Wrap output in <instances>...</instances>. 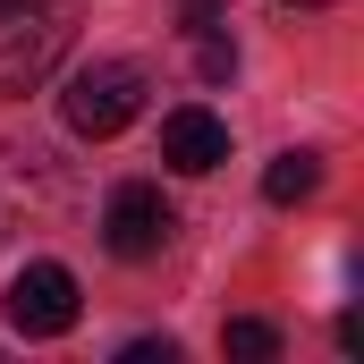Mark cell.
Masks as SVG:
<instances>
[{"label": "cell", "mask_w": 364, "mask_h": 364, "mask_svg": "<svg viewBox=\"0 0 364 364\" xmlns=\"http://www.w3.org/2000/svg\"><path fill=\"white\" fill-rule=\"evenodd\" d=\"M0 314H9V331H17V339H68V331H77V314H85L77 272H68V263H26V272L0 288Z\"/></svg>", "instance_id": "277c9868"}, {"label": "cell", "mask_w": 364, "mask_h": 364, "mask_svg": "<svg viewBox=\"0 0 364 364\" xmlns=\"http://www.w3.org/2000/svg\"><path fill=\"white\" fill-rule=\"evenodd\" d=\"M314 186H322V153H279L263 170V203H305Z\"/></svg>", "instance_id": "52a82bcc"}, {"label": "cell", "mask_w": 364, "mask_h": 364, "mask_svg": "<svg viewBox=\"0 0 364 364\" xmlns=\"http://www.w3.org/2000/svg\"><path fill=\"white\" fill-rule=\"evenodd\" d=\"M0 9H17V0H0Z\"/></svg>", "instance_id": "4fadbf2b"}, {"label": "cell", "mask_w": 364, "mask_h": 364, "mask_svg": "<svg viewBox=\"0 0 364 364\" xmlns=\"http://www.w3.org/2000/svg\"><path fill=\"white\" fill-rule=\"evenodd\" d=\"M144 93H153V77H144L136 60H93V68H77V77H68L60 119H68V136L110 144L119 127H136V119H144Z\"/></svg>", "instance_id": "7a4b0ae2"}, {"label": "cell", "mask_w": 364, "mask_h": 364, "mask_svg": "<svg viewBox=\"0 0 364 364\" xmlns=\"http://www.w3.org/2000/svg\"><path fill=\"white\" fill-rule=\"evenodd\" d=\"M279 9H331V0H279Z\"/></svg>", "instance_id": "7c38bea8"}, {"label": "cell", "mask_w": 364, "mask_h": 364, "mask_svg": "<svg viewBox=\"0 0 364 364\" xmlns=\"http://www.w3.org/2000/svg\"><path fill=\"white\" fill-rule=\"evenodd\" d=\"M220 348H229L237 364H272V356H279V331H272V322H246V314H237V322L220 331Z\"/></svg>", "instance_id": "ba28073f"}, {"label": "cell", "mask_w": 364, "mask_h": 364, "mask_svg": "<svg viewBox=\"0 0 364 364\" xmlns=\"http://www.w3.org/2000/svg\"><path fill=\"white\" fill-rule=\"evenodd\" d=\"M161 161H170L178 178H212V170L229 161V119L203 110V102L170 110V119H161Z\"/></svg>", "instance_id": "8992f818"}, {"label": "cell", "mask_w": 364, "mask_h": 364, "mask_svg": "<svg viewBox=\"0 0 364 364\" xmlns=\"http://www.w3.org/2000/svg\"><path fill=\"white\" fill-rule=\"evenodd\" d=\"M68 51V9H0V102L34 93Z\"/></svg>", "instance_id": "3957f363"}, {"label": "cell", "mask_w": 364, "mask_h": 364, "mask_svg": "<svg viewBox=\"0 0 364 364\" xmlns=\"http://www.w3.org/2000/svg\"><path fill=\"white\" fill-rule=\"evenodd\" d=\"M212 17H220V0H186V34H203Z\"/></svg>", "instance_id": "8fae6325"}, {"label": "cell", "mask_w": 364, "mask_h": 364, "mask_svg": "<svg viewBox=\"0 0 364 364\" xmlns=\"http://www.w3.org/2000/svg\"><path fill=\"white\" fill-rule=\"evenodd\" d=\"M119 356H127V364H170V356H178V348H170V339H127Z\"/></svg>", "instance_id": "30bf717a"}, {"label": "cell", "mask_w": 364, "mask_h": 364, "mask_svg": "<svg viewBox=\"0 0 364 364\" xmlns=\"http://www.w3.org/2000/svg\"><path fill=\"white\" fill-rule=\"evenodd\" d=\"M195 77H203V85H229V77H237V43L203 26V34H195Z\"/></svg>", "instance_id": "9c48e42d"}, {"label": "cell", "mask_w": 364, "mask_h": 364, "mask_svg": "<svg viewBox=\"0 0 364 364\" xmlns=\"http://www.w3.org/2000/svg\"><path fill=\"white\" fill-rule=\"evenodd\" d=\"M170 229H178V212H170V195H161L153 178L110 186V203H102V246H110L119 263H144V255H161V246H170Z\"/></svg>", "instance_id": "5b68a950"}, {"label": "cell", "mask_w": 364, "mask_h": 364, "mask_svg": "<svg viewBox=\"0 0 364 364\" xmlns=\"http://www.w3.org/2000/svg\"><path fill=\"white\" fill-rule=\"evenodd\" d=\"M77 212V170L51 144H0V237L60 229Z\"/></svg>", "instance_id": "6da1fadb"}]
</instances>
